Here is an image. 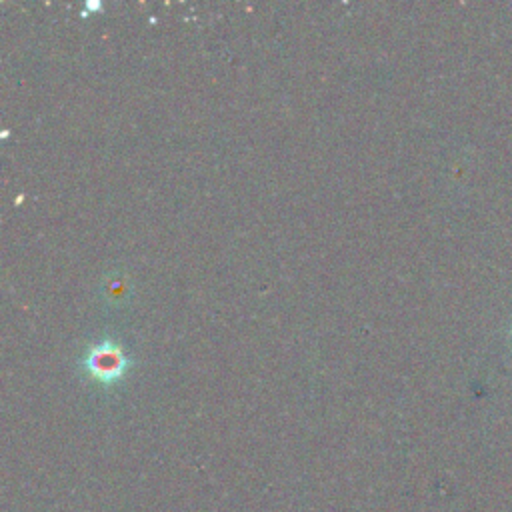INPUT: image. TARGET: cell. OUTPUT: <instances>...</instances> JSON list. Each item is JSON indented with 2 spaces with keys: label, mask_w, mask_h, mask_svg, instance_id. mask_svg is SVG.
Returning a JSON list of instances; mask_svg holds the SVG:
<instances>
[{
  "label": "cell",
  "mask_w": 512,
  "mask_h": 512,
  "mask_svg": "<svg viewBox=\"0 0 512 512\" xmlns=\"http://www.w3.org/2000/svg\"><path fill=\"white\" fill-rule=\"evenodd\" d=\"M86 364H88V370L96 378L108 382V380H116L124 372L126 358H124V354L118 346H114L110 342H104V344L96 346L90 352Z\"/></svg>",
  "instance_id": "obj_1"
}]
</instances>
